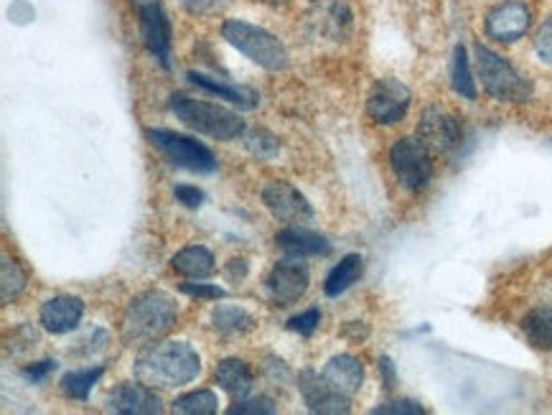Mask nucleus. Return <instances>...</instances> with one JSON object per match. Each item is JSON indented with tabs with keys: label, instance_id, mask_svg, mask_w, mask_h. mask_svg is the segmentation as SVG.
Masks as SVG:
<instances>
[{
	"label": "nucleus",
	"instance_id": "7",
	"mask_svg": "<svg viewBox=\"0 0 552 415\" xmlns=\"http://www.w3.org/2000/svg\"><path fill=\"white\" fill-rule=\"evenodd\" d=\"M390 166L402 189L413 191V194H420L433 179L430 148L420 138H400L390 148Z\"/></svg>",
	"mask_w": 552,
	"mask_h": 415
},
{
	"label": "nucleus",
	"instance_id": "39",
	"mask_svg": "<svg viewBox=\"0 0 552 415\" xmlns=\"http://www.w3.org/2000/svg\"><path fill=\"white\" fill-rule=\"evenodd\" d=\"M227 275L229 278H237V281H242V278H245L247 275V263L245 260H229V265H227Z\"/></svg>",
	"mask_w": 552,
	"mask_h": 415
},
{
	"label": "nucleus",
	"instance_id": "35",
	"mask_svg": "<svg viewBox=\"0 0 552 415\" xmlns=\"http://www.w3.org/2000/svg\"><path fill=\"white\" fill-rule=\"evenodd\" d=\"M173 197H176V202L179 204H184L186 209H199L201 204H204V191L201 189H196V186H176V189H173Z\"/></svg>",
	"mask_w": 552,
	"mask_h": 415
},
{
	"label": "nucleus",
	"instance_id": "13",
	"mask_svg": "<svg viewBox=\"0 0 552 415\" xmlns=\"http://www.w3.org/2000/svg\"><path fill=\"white\" fill-rule=\"evenodd\" d=\"M418 133L420 141H423L425 146L443 153L453 151V148L461 146L463 141L461 120H458L456 115L441 110V107H430V110H425L423 118H420Z\"/></svg>",
	"mask_w": 552,
	"mask_h": 415
},
{
	"label": "nucleus",
	"instance_id": "33",
	"mask_svg": "<svg viewBox=\"0 0 552 415\" xmlns=\"http://www.w3.org/2000/svg\"><path fill=\"white\" fill-rule=\"evenodd\" d=\"M377 415H423V405L413 403V400H395V403H385L380 408H374Z\"/></svg>",
	"mask_w": 552,
	"mask_h": 415
},
{
	"label": "nucleus",
	"instance_id": "19",
	"mask_svg": "<svg viewBox=\"0 0 552 415\" xmlns=\"http://www.w3.org/2000/svg\"><path fill=\"white\" fill-rule=\"evenodd\" d=\"M186 79H189L191 85L199 87V90L209 92V95H214L217 100L229 102V105H237L240 110H255V107L260 105V95H257L255 90H250V87L229 85V82H222V79L209 77V74L201 72H189Z\"/></svg>",
	"mask_w": 552,
	"mask_h": 415
},
{
	"label": "nucleus",
	"instance_id": "4",
	"mask_svg": "<svg viewBox=\"0 0 552 415\" xmlns=\"http://www.w3.org/2000/svg\"><path fill=\"white\" fill-rule=\"evenodd\" d=\"M222 36L229 46H235L240 54H245L257 67L268 69V72H283L288 67V49L275 34L265 31L263 26L240 21V18H229L222 23Z\"/></svg>",
	"mask_w": 552,
	"mask_h": 415
},
{
	"label": "nucleus",
	"instance_id": "5",
	"mask_svg": "<svg viewBox=\"0 0 552 415\" xmlns=\"http://www.w3.org/2000/svg\"><path fill=\"white\" fill-rule=\"evenodd\" d=\"M476 72L481 77L486 95H491L499 102H525L530 97V85L527 79L497 54V51L486 49L476 44Z\"/></svg>",
	"mask_w": 552,
	"mask_h": 415
},
{
	"label": "nucleus",
	"instance_id": "8",
	"mask_svg": "<svg viewBox=\"0 0 552 415\" xmlns=\"http://www.w3.org/2000/svg\"><path fill=\"white\" fill-rule=\"evenodd\" d=\"M130 6L138 11L140 36H143L145 49L161 62L163 69L171 67V44L173 31L168 13L161 0H130Z\"/></svg>",
	"mask_w": 552,
	"mask_h": 415
},
{
	"label": "nucleus",
	"instance_id": "36",
	"mask_svg": "<svg viewBox=\"0 0 552 415\" xmlns=\"http://www.w3.org/2000/svg\"><path fill=\"white\" fill-rule=\"evenodd\" d=\"M181 291L186 296L194 298H207V301H217V298H224V291L219 286H209V283H184Z\"/></svg>",
	"mask_w": 552,
	"mask_h": 415
},
{
	"label": "nucleus",
	"instance_id": "14",
	"mask_svg": "<svg viewBox=\"0 0 552 415\" xmlns=\"http://www.w3.org/2000/svg\"><path fill=\"white\" fill-rule=\"evenodd\" d=\"M107 408L120 415H153L161 413L163 405L161 398L153 393V387H148L145 382H138V385L135 382H123L110 393Z\"/></svg>",
	"mask_w": 552,
	"mask_h": 415
},
{
	"label": "nucleus",
	"instance_id": "31",
	"mask_svg": "<svg viewBox=\"0 0 552 415\" xmlns=\"http://www.w3.org/2000/svg\"><path fill=\"white\" fill-rule=\"evenodd\" d=\"M275 413L273 400L268 398H252L245 403H235L229 408V415H270Z\"/></svg>",
	"mask_w": 552,
	"mask_h": 415
},
{
	"label": "nucleus",
	"instance_id": "26",
	"mask_svg": "<svg viewBox=\"0 0 552 415\" xmlns=\"http://www.w3.org/2000/svg\"><path fill=\"white\" fill-rule=\"evenodd\" d=\"M453 90L458 92L466 100H476V82L474 74H471L469 54H466V46L458 44L456 51H453Z\"/></svg>",
	"mask_w": 552,
	"mask_h": 415
},
{
	"label": "nucleus",
	"instance_id": "15",
	"mask_svg": "<svg viewBox=\"0 0 552 415\" xmlns=\"http://www.w3.org/2000/svg\"><path fill=\"white\" fill-rule=\"evenodd\" d=\"M298 390H301L303 403L308 405L311 413H349V398H341L339 393H334V390L326 385L324 377L316 375L313 370H303L301 375H298Z\"/></svg>",
	"mask_w": 552,
	"mask_h": 415
},
{
	"label": "nucleus",
	"instance_id": "22",
	"mask_svg": "<svg viewBox=\"0 0 552 415\" xmlns=\"http://www.w3.org/2000/svg\"><path fill=\"white\" fill-rule=\"evenodd\" d=\"M362 273H364L362 255H346V258H341L339 263L331 268V273L326 275V283H324L326 296L336 298L344 291H349V288L362 278Z\"/></svg>",
	"mask_w": 552,
	"mask_h": 415
},
{
	"label": "nucleus",
	"instance_id": "6",
	"mask_svg": "<svg viewBox=\"0 0 552 415\" xmlns=\"http://www.w3.org/2000/svg\"><path fill=\"white\" fill-rule=\"evenodd\" d=\"M145 138L151 141V146L166 158L168 163L179 166V169L196 171V174H212L217 171V158L204 143L194 141L189 135L173 133V130L163 128H148Z\"/></svg>",
	"mask_w": 552,
	"mask_h": 415
},
{
	"label": "nucleus",
	"instance_id": "16",
	"mask_svg": "<svg viewBox=\"0 0 552 415\" xmlns=\"http://www.w3.org/2000/svg\"><path fill=\"white\" fill-rule=\"evenodd\" d=\"M321 377H324L326 385H329L334 393H339L341 398L352 400L364 382V367L357 357H352V354H339V357H331L329 362H326Z\"/></svg>",
	"mask_w": 552,
	"mask_h": 415
},
{
	"label": "nucleus",
	"instance_id": "11",
	"mask_svg": "<svg viewBox=\"0 0 552 415\" xmlns=\"http://www.w3.org/2000/svg\"><path fill=\"white\" fill-rule=\"evenodd\" d=\"M308 281H311V275H308L303 258L288 255L285 260L275 263L265 286H268L273 301H278L280 306H290V303H296L298 298H303V293L308 291Z\"/></svg>",
	"mask_w": 552,
	"mask_h": 415
},
{
	"label": "nucleus",
	"instance_id": "25",
	"mask_svg": "<svg viewBox=\"0 0 552 415\" xmlns=\"http://www.w3.org/2000/svg\"><path fill=\"white\" fill-rule=\"evenodd\" d=\"M105 375V367H87V370H74L69 375H64L62 390L67 398L72 400H87L90 398V390L100 382V377Z\"/></svg>",
	"mask_w": 552,
	"mask_h": 415
},
{
	"label": "nucleus",
	"instance_id": "9",
	"mask_svg": "<svg viewBox=\"0 0 552 415\" xmlns=\"http://www.w3.org/2000/svg\"><path fill=\"white\" fill-rule=\"evenodd\" d=\"M263 204L268 212L288 225H306L313 219V207L301 191L288 181L273 179L263 186Z\"/></svg>",
	"mask_w": 552,
	"mask_h": 415
},
{
	"label": "nucleus",
	"instance_id": "21",
	"mask_svg": "<svg viewBox=\"0 0 552 415\" xmlns=\"http://www.w3.org/2000/svg\"><path fill=\"white\" fill-rule=\"evenodd\" d=\"M214 380L222 387L224 393L235 395V398H245L252 390V370L247 367V362L242 359H222L217 365V372H214Z\"/></svg>",
	"mask_w": 552,
	"mask_h": 415
},
{
	"label": "nucleus",
	"instance_id": "40",
	"mask_svg": "<svg viewBox=\"0 0 552 415\" xmlns=\"http://www.w3.org/2000/svg\"><path fill=\"white\" fill-rule=\"evenodd\" d=\"M263 3H270V6H283V3H290V0H263Z\"/></svg>",
	"mask_w": 552,
	"mask_h": 415
},
{
	"label": "nucleus",
	"instance_id": "28",
	"mask_svg": "<svg viewBox=\"0 0 552 415\" xmlns=\"http://www.w3.org/2000/svg\"><path fill=\"white\" fill-rule=\"evenodd\" d=\"M26 286V273L16 260L3 255V303H11Z\"/></svg>",
	"mask_w": 552,
	"mask_h": 415
},
{
	"label": "nucleus",
	"instance_id": "17",
	"mask_svg": "<svg viewBox=\"0 0 552 415\" xmlns=\"http://www.w3.org/2000/svg\"><path fill=\"white\" fill-rule=\"evenodd\" d=\"M84 316V303L74 296H54L41 306V326L49 334H69Z\"/></svg>",
	"mask_w": 552,
	"mask_h": 415
},
{
	"label": "nucleus",
	"instance_id": "32",
	"mask_svg": "<svg viewBox=\"0 0 552 415\" xmlns=\"http://www.w3.org/2000/svg\"><path fill=\"white\" fill-rule=\"evenodd\" d=\"M535 51L542 62L552 64V16L542 23V29L535 36Z\"/></svg>",
	"mask_w": 552,
	"mask_h": 415
},
{
	"label": "nucleus",
	"instance_id": "34",
	"mask_svg": "<svg viewBox=\"0 0 552 415\" xmlns=\"http://www.w3.org/2000/svg\"><path fill=\"white\" fill-rule=\"evenodd\" d=\"M181 6L189 13H196V16H212V13H219L229 0H179Z\"/></svg>",
	"mask_w": 552,
	"mask_h": 415
},
{
	"label": "nucleus",
	"instance_id": "38",
	"mask_svg": "<svg viewBox=\"0 0 552 415\" xmlns=\"http://www.w3.org/2000/svg\"><path fill=\"white\" fill-rule=\"evenodd\" d=\"M380 372H382V382H385V387L387 390H392V387L397 385V375H395V365H392L390 357L380 359Z\"/></svg>",
	"mask_w": 552,
	"mask_h": 415
},
{
	"label": "nucleus",
	"instance_id": "2",
	"mask_svg": "<svg viewBox=\"0 0 552 415\" xmlns=\"http://www.w3.org/2000/svg\"><path fill=\"white\" fill-rule=\"evenodd\" d=\"M179 309L168 293L145 291L128 303L123 316V342L128 347H151L173 329Z\"/></svg>",
	"mask_w": 552,
	"mask_h": 415
},
{
	"label": "nucleus",
	"instance_id": "37",
	"mask_svg": "<svg viewBox=\"0 0 552 415\" xmlns=\"http://www.w3.org/2000/svg\"><path fill=\"white\" fill-rule=\"evenodd\" d=\"M54 370H56V362L44 359V362H36V365L26 367V370H23V377L31 382H41V380H46V375H51Z\"/></svg>",
	"mask_w": 552,
	"mask_h": 415
},
{
	"label": "nucleus",
	"instance_id": "20",
	"mask_svg": "<svg viewBox=\"0 0 552 415\" xmlns=\"http://www.w3.org/2000/svg\"><path fill=\"white\" fill-rule=\"evenodd\" d=\"M171 268L179 275H184V278L201 281V278H209L214 273V255L201 245L184 247V250L173 255Z\"/></svg>",
	"mask_w": 552,
	"mask_h": 415
},
{
	"label": "nucleus",
	"instance_id": "10",
	"mask_svg": "<svg viewBox=\"0 0 552 415\" xmlns=\"http://www.w3.org/2000/svg\"><path fill=\"white\" fill-rule=\"evenodd\" d=\"M410 100H413V95L400 79H380L369 92L367 113L374 123L395 125L408 115Z\"/></svg>",
	"mask_w": 552,
	"mask_h": 415
},
{
	"label": "nucleus",
	"instance_id": "30",
	"mask_svg": "<svg viewBox=\"0 0 552 415\" xmlns=\"http://www.w3.org/2000/svg\"><path fill=\"white\" fill-rule=\"evenodd\" d=\"M318 321H321V311L308 309V311H303V314L293 316V319L288 321V329L296 331V334H301V337H311L313 331L318 329Z\"/></svg>",
	"mask_w": 552,
	"mask_h": 415
},
{
	"label": "nucleus",
	"instance_id": "12",
	"mask_svg": "<svg viewBox=\"0 0 552 415\" xmlns=\"http://www.w3.org/2000/svg\"><path fill=\"white\" fill-rule=\"evenodd\" d=\"M530 23V8L522 0H507V3L497 6L486 16L484 29L489 34V39L502 41V44H514V41L522 39L530 31Z\"/></svg>",
	"mask_w": 552,
	"mask_h": 415
},
{
	"label": "nucleus",
	"instance_id": "24",
	"mask_svg": "<svg viewBox=\"0 0 552 415\" xmlns=\"http://www.w3.org/2000/svg\"><path fill=\"white\" fill-rule=\"evenodd\" d=\"M522 331L537 349L552 352V309H535L522 319Z\"/></svg>",
	"mask_w": 552,
	"mask_h": 415
},
{
	"label": "nucleus",
	"instance_id": "27",
	"mask_svg": "<svg viewBox=\"0 0 552 415\" xmlns=\"http://www.w3.org/2000/svg\"><path fill=\"white\" fill-rule=\"evenodd\" d=\"M173 410L184 415H214L219 410V398L212 390H196V393L176 398Z\"/></svg>",
	"mask_w": 552,
	"mask_h": 415
},
{
	"label": "nucleus",
	"instance_id": "29",
	"mask_svg": "<svg viewBox=\"0 0 552 415\" xmlns=\"http://www.w3.org/2000/svg\"><path fill=\"white\" fill-rule=\"evenodd\" d=\"M247 148H250L252 156L257 158H273L280 146H278V138L270 135L268 130H252V133L247 135Z\"/></svg>",
	"mask_w": 552,
	"mask_h": 415
},
{
	"label": "nucleus",
	"instance_id": "18",
	"mask_svg": "<svg viewBox=\"0 0 552 415\" xmlns=\"http://www.w3.org/2000/svg\"><path fill=\"white\" fill-rule=\"evenodd\" d=\"M275 242L285 255H293V258H316V255L331 253V242L303 225H290L280 230Z\"/></svg>",
	"mask_w": 552,
	"mask_h": 415
},
{
	"label": "nucleus",
	"instance_id": "1",
	"mask_svg": "<svg viewBox=\"0 0 552 415\" xmlns=\"http://www.w3.org/2000/svg\"><path fill=\"white\" fill-rule=\"evenodd\" d=\"M135 377L148 387L189 385L201 372V357L186 342H163L148 347L133 365Z\"/></svg>",
	"mask_w": 552,
	"mask_h": 415
},
{
	"label": "nucleus",
	"instance_id": "23",
	"mask_svg": "<svg viewBox=\"0 0 552 415\" xmlns=\"http://www.w3.org/2000/svg\"><path fill=\"white\" fill-rule=\"evenodd\" d=\"M212 326L222 334H247V331L255 329V316L250 311L240 309V306H217L212 311Z\"/></svg>",
	"mask_w": 552,
	"mask_h": 415
},
{
	"label": "nucleus",
	"instance_id": "3",
	"mask_svg": "<svg viewBox=\"0 0 552 415\" xmlns=\"http://www.w3.org/2000/svg\"><path fill=\"white\" fill-rule=\"evenodd\" d=\"M171 113L186 128L196 130L201 135H209L214 141H235L245 133V120L227 107L212 105V102L194 100L186 95L171 97Z\"/></svg>",
	"mask_w": 552,
	"mask_h": 415
}]
</instances>
